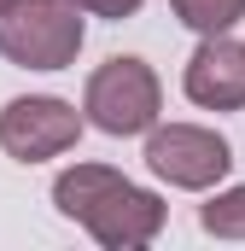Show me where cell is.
<instances>
[{"mask_svg":"<svg viewBox=\"0 0 245 251\" xmlns=\"http://www.w3.org/2000/svg\"><path fill=\"white\" fill-rule=\"evenodd\" d=\"M158 111H164V82H158L152 64L134 59V53L105 59L88 76V88H82V123H94L111 140L146 134V128L158 123Z\"/></svg>","mask_w":245,"mask_h":251,"instance_id":"3","label":"cell"},{"mask_svg":"<svg viewBox=\"0 0 245 251\" xmlns=\"http://www.w3.org/2000/svg\"><path fill=\"white\" fill-rule=\"evenodd\" d=\"M82 140V117L59 94H24L0 111V152L18 164H47Z\"/></svg>","mask_w":245,"mask_h":251,"instance_id":"5","label":"cell"},{"mask_svg":"<svg viewBox=\"0 0 245 251\" xmlns=\"http://www.w3.org/2000/svg\"><path fill=\"white\" fill-rule=\"evenodd\" d=\"M170 12L181 18L193 35H228L245 18V0H170Z\"/></svg>","mask_w":245,"mask_h":251,"instance_id":"7","label":"cell"},{"mask_svg":"<svg viewBox=\"0 0 245 251\" xmlns=\"http://www.w3.org/2000/svg\"><path fill=\"white\" fill-rule=\"evenodd\" d=\"M53 204H59V216L82 222L105 251H140L170 222V204L158 193L134 187L111 164H70L53 181Z\"/></svg>","mask_w":245,"mask_h":251,"instance_id":"1","label":"cell"},{"mask_svg":"<svg viewBox=\"0 0 245 251\" xmlns=\"http://www.w3.org/2000/svg\"><path fill=\"white\" fill-rule=\"evenodd\" d=\"M76 6H82L88 18H134L146 0H76Z\"/></svg>","mask_w":245,"mask_h":251,"instance_id":"9","label":"cell"},{"mask_svg":"<svg viewBox=\"0 0 245 251\" xmlns=\"http://www.w3.org/2000/svg\"><path fill=\"white\" fill-rule=\"evenodd\" d=\"M146 170L181 193H210L216 181H228L234 146L204 123H152L146 128Z\"/></svg>","mask_w":245,"mask_h":251,"instance_id":"4","label":"cell"},{"mask_svg":"<svg viewBox=\"0 0 245 251\" xmlns=\"http://www.w3.org/2000/svg\"><path fill=\"white\" fill-rule=\"evenodd\" d=\"M6 6H12V0H0V12H6Z\"/></svg>","mask_w":245,"mask_h":251,"instance_id":"10","label":"cell"},{"mask_svg":"<svg viewBox=\"0 0 245 251\" xmlns=\"http://www.w3.org/2000/svg\"><path fill=\"white\" fill-rule=\"evenodd\" d=\"M198 228L216 234V240H245V181L228 193H216L204 210H198Z\"/></svg>","mask_w":245,"mask_h":251,"instance_id":"8","label":"cell"},{"mask_svg":"<svg viewBox=\"0 0 245 251\" xmlns=\"http://www.w3.org/2000/svg\"><path fill=\"white\" fill-rule=\"evenodd\" d=\"M88 41V12L76 0H12L0 12V59L18 70H64Z\"/></svg>","mask_w":245,"mask_h":251,"instance_id":"2","label":"cell"},{"mask_svg":"<svg viewBox=\"0 0 245 251\" xmlns=\"http://www.w3.org/2000/svg\"><path fill=\"white\" fill-rule=\"evenodd\" d=\"M181 88L198 111H245V41H234V35H198Z\"/></svg>","mask_w":245,"mask_h":251,"instance_id":"6","label":"cell"}]
</instances>
